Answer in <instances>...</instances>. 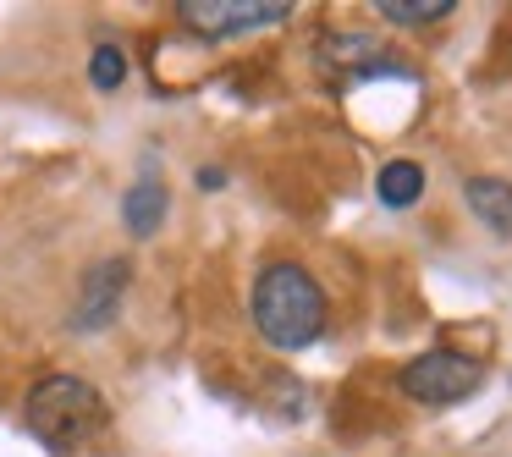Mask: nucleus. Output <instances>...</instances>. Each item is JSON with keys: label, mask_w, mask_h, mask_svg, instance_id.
I'll list each match as a JSON object with an SVG mask.
<instances>
[{"label": "nucleus", "mask_w": 512, "mask_h": 457, "mask_svg": "<svg viewBox=\"0 0 512 457\" xmlns=\"http://www.w3.org/2000/svg\"><path fill=\"white\" fill-rule=\"evenodd\" d=\"M23 424L50 452H78L111 424V408H105L100 386H89L83 375H45L34 380L23 402Z\"/></svg>", "instance_id": "f03ea898"}, {"label": "nucleus", "mask_w": 512, "mask_h": 457, "mask_svg": "<svg viewBox=\"0 0 512 457\" xmlns=\"http://www.w3.org/2000/svg\"><path fill=\"white\" fill-rule=\"evenodd\" d=\"M325 287L292 259H270L254 281V325L276 353H298V347L320 342L325 331Z\"/></svg>", "instance_id": "f257e3e1"}, {"label": "nucleus", "mask_w": 512, "mask_h": 457, "mask_svg": "<svg viewBox=\"0 0 512 457\" xmlns=\"http://www.w3.org/2000/svg\"><path fill=\"white\" fill-rule=\"evenodd\" d=\"M320 61L325 67H336L342 78H369V72H408L397 67V61L386 56V45H380L375 34H358V28H342V34H325L320 39Z\"/></svg>", "instance_id": "423d86ee"}, {"label": "nucleus", "mask_w": 512, "mask_h": 457, "mask_svg": "<svg viewBox=\"0 0 512 457\" xmlns=\"http://www.w3.org/2000/svg\"><path fill=\"white\" fill-rule=\"evenodd\" d=\"M127 281H133V270H127V259H100V265H89V276H83L78 287V303H72V331H105V325L116 320V309H122V292Z\"/></svg>", "instance_id": "39448f33"}, {"label": "nucleus", "mask_w": 512, "mask_h": 457, "mask_svg": "<svg viewBox=\"0 0 512 457\" xmlns=\"http://www.w3.org/2000/svg\"><path fill=\"white\" fill-rule=\"evenodd\" d=\"M292 17V0H182L177 23L199 39H237V34H259Z\"/></svg>", "instance_id": "20e7f679"}, {"label": "nucleus", "mask_w": 512, "mask_h": 457, "mask_svg": "<svg viewBox=\"0 0 512 457\" xmlns=\"http://www.w3.org/2000/svg\"><path fill=\"white\" fill-rule=\"evenodd\" d=\"M397 386L408 402H424V408H457L485 386V364L474 353H457V347H430V353L402 364Z\"/></svg>", "instance_id": "7ed1b4c3"}, {"label": "nucleus", "mask_w": 512, "mask_h": 457, "mask_svg": "<svg viewBox=\"0 0 512 457\" xmlns=\"http://www.w3.org/2000/svg\"><path fill=\"white\" fill-rule=\"evenodd\" d=\"M463 199L496 237H512V182L507 177H468Z\"/></svg>", "instance_id": "6e6552de"}, {"label": "nucleus", "mask_w": 512, "mask_h": 457, "mask_svg": "<svg viewBox=\"0 0 512 457\" xmlns=\"http://www.w3.org/2000/svg\"><path fill=\"white\" fill-rule=\"evenodd\" d=\"M89 83H94L100 94H116V89H122V83H127V56H122V50H116V45H100V50H94Z\"/></svg>", "instance_id": "9b49d317"}, {"label": "nucleus", "mask_w": 512, "mask_h": 457, "mask_svg": "<svg viewBox=\"0 0 512 457\" xmlns=\"http://www.w3.org/2000/svg\"><path fill=\"white\" fill-rule=\"evenodd\" d=\"M375 199L386 210H413L424 199V166L419 160H386L375 177Z\"/></svg>", "instance_id": "1a4fd4ad"}, {"label": "nucleus", "mask_w": 512, "mask_h": 457, "mask_svg": "<svg viewBox=\"0 0 512 457\" xmlns=\"http://www.w3.org/2000/svg\"><path fill=\"white\" fill-rule=\"evenodd\" d=\"M199 188H210V193L226 188V171H221V166H204V171H199Z\"/></svg>", "instance_id": "f8f14e48"}, {"label": "nucleus", "mask_w": 512, "mask_h": 457, "mask_svg": "<svg viewBox=\"0 0 512 457\" xmlns=\"http://www.w3.org/2000/svg\"><path fill=\"white\" fill-rule=\"evenodd\" d=\"M375 17H386L397 28H424L452 17V0H375Z\"/></svg>", "instance_id": "9d476101"}, {"label": "nucleus", "mask_w": 512, "mask_h": 457, "mask_svg": "<svg viewBox=\"0 0 512 457\" xmlns=\"http://www.w3.org/2000/svg\"><path fill=\"white\" fill-rule=\"evenodd\" d=\"M166 204H171L166 182H160V177H138L133 188L122 193V226L133 237H155L160 221H166Z\"/></svg>", "instance_id": "0eeeda50"}]
</instances>
